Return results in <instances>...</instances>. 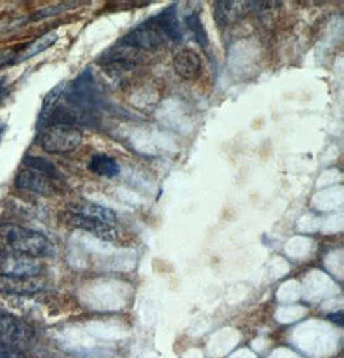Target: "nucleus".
Here are the masks:
<instances>
[{"label": "nucleus", "instance_id": "obj_21", "mask_svg": "<svg viewBox=\"0 0 344 358\" xmlns=\"http://www.w3.org/2000/svg\"><path fill=\"white\" fill-rule=\"evenodd\" d=\"M343 312H338V313L329 316L330 321H333L334 324L339 326H343Z\"/></svg>", "mask_w": 344, "mask_h": 358}, {"label": "nucleus", "instance_id": "obj_7", "mask_svg": "<svg viewBox=\"0 0 344 358\" xmlns=\"http://www.w3.org/2000/svg\"><path fill=\"white\" fill-rule=\"evenodd\" d=\"M39 258L24 254L0 252V276L34 277L41 273Z\"/></svg>", "mask_w": 344, "mask_h": 358}, {"label": "nucleus", "instance_id": "obj_5", "mask_svg": "<svg viewBox=\"0 0 344 358\" xmlns=\"http://www.w3.org/2000/svg\"><path fill=\"white\" fill-rule=\"evenodd\" d=\"M82 141V131L74 125L50 124L41 131V148L50 154L71 152L80 146Z\"/></svg>", "mask_w": 344, "mask_h": 358}, {"label": "nucleus", "instance_id": "obj_13", "mask_svg": "<svg viewBox=\"0 0 344 358\" xmlns=\"http://www.w3.org/2000/svg\"><path fill=\"white\" fill-rule=\"evenodd\" d=\"M58 41V34L56 31H50V33L44 34L39 38H36L35 41L24 45L22 48L18 50L17 53L16 64L27 61L30 58L35 57L38 55L43 53L44 50L50 48L53 44H56Z\"/></svg>", "mask_w": 344, "mask_h": 358}, {"label": "nucleus", "instance_id": "obj_14", "mask_svg": "<svg viewBox=\"0 0 344 358\" xmlns=\"http://www.w3.org/2000/svg\"><path fill=\"white\" fill-rule=\"evenodd\" d=\"M66 87H67V83L61 82L58 83L57 85L55 88L47 93V96L43 99V103H41V115H39V119H38V129H44L48 124L50 120V115L53 114L55 108L58 106V102L61 97L64 96L65 93Z\"/></svg>", "mask_w": 344, "mask_h": 358}, {"label": "nucleus", "instance_id": "obj_19", "mask_svg": "<svg viewBox=\"0 0 344 358\" xmlns=\"http://www.w3.org/2000/svg\"><path fill=\"white\" fill-rule=\"evenodd\" d=\"M79 3H64V4H59L57 7H47V8L41 9L38 10L33 17H31V21H39L43 18H47V17L55 16L58 15L61 12H64L66 9L73 8L76 7Z\"/></svg>", "mask_w": 344, "mask_h": 358}, {"label": "nucleus", "instance_id": "obj_22", "mask_svg": "<svg viewBox=\"0 0 344 358\" xmlns=\"http://www.w3.org/2000/svg\"><path fill=\"white\" fill-rule=\"evenodd\" d=\"M6 92H7L6 80H4V78H0V102H1V99L6 96Z\"/></svg>", "mask_w": 344, "mask_h": 358}, {"label": "nucleus", "instance_id": "obj_6", "mask_svg": "<svg viewBox=\"0 0 344 358\" xmlns=\"http://www.w3.org/2000/svg\"><path fill=\"white\" fill-rule=\"evenodd\" d=\"M99 59V64L108 71L117 73L134 69L136 66L140 65L142 59H145V56L143 50L117 41L113 48L107 49Z\"/></svg>", "mask_w": 344, "mask_h": 358}, {"label": "nucleus", "instance_id": "obj_15", "mask_svg": "<svg viewBox=\"0 0 344 358\" xmlns=\"http://www.w3.org/2000/svg\"><path fill=\"white\" fill-rule=\"evenodd\" d=\"M88 168L92 173L106 178H114L120 173V166L116 160L105 154H94L92 156Z\"/></svg>", "mask_w": 344, "mask_h": 358}, {"label": "nucleus", "instance_id": "obj_23", "mask_svg": "<svg viewBox=\"0 0 344 358\" xmlns=\"http://www.w3.org/2000/svg\"><path fill=\"white\" fill-rule=\"evenodd\" d=\"M338 358H342V357H338Z\"/></svg>", "mask_w": 344, "mask_h": 358}, {"label": "nucleus", "instance_id": "obj_11", "mask_svg": "<svg viewBox=\"0 0 344 358\" xmlns=\"http://www.w3.org/2000/svg\"><path fill=\"white\" fill-rule=\"evenodd\" d=\"M173 66L175 73L186 80H194L199 78L203 69L200 56L194 49L189 48L180 49V52H177L173 59Z\"/></svg>", "mask_w": 344, "mask_h": 358}, {"label": "nucleus", "instance_id": "obj_16", "mask_svg": "<svg viewBox=\"0 0 344 358\" xmlns=\"http://www.w3.org/2000/svg\"><path fill=\"white\" fill-rule=\"evenodd\" d=\"M236 1H217L214 4V21L220 30H224L234 18H238L243 8H236Z\"/></svg>", "mask_w": 344, "mask_h": 358}, {"label": "nucleus", "instance_id": "obj_18", "mask_svg": "<svg viewBox=\"0 0 344 358\" xmlns=\"http://www.w3.org/2000/svg\"><path fill=\"white\" fill-rule=\"evenodd\" d=\"M185 24L192 33V36L195 38L197 44L203 48H208L209 45V39H208V34L205 31L204 24L201 22V20L197 16V13H192L189 16L185 18Z\"/></svg>", "mask_w": 344, "mask_h": 358}, {"label": "nucleus", "instance_id": "obj_3", "mask_svg": "<svg viewBox=\"0 0 344 358\" xmlns=\"http://www.w3.org/2000/svg\"><path fill=\"white\" fill-rule=\"evenodd\" d=\"M0 252L24 254L34 258L52 257L55 246L41 232L16 224L0 226Z\"/></svg>", "mask_w": 344, "mask_h": 358}, {"label": "nucleus", "instance_id": "obj_20", "mask_svg": "<svg viewBox=\"0 0 344 358\" xmlns=\"http://www.w3.org/2000/svg\"><path fill=\"white\" fill-rule=\"evenodd\" d=\"M18 50L7 49L0 52V69H4L7 66L16 65V58Z\"/></svg>", "mask_w": 344, "mask_h": 358}, {"label": "nucleus", "instance_id": "obj_12", "mask_svg": "<svg viewBox=\"0 0 344 358\" xmlns=\"http://www.w3.org/2000/svg\"><path fill=\"white\" fill-rule=\"evenodd\" d=\"M67 212L89 218V220H99L111 226H115L117 222L116 214L111 209L99 203H88V201L70 203L67 205Z\"/></svg>", "mask_w": 344, "mask_h": 358}, {"label": "nucleus", "instance_id": "obj_1", "mask_svg": "<svg viewBox=\"0 0 344 358\" xmlns=\"http://www.w3.org/2000/svg\"><path fill=\"white\" fill-rule=\"evenodd\" d=\"M180 39L182 29L177 13V6L173 4L134 27L119 41L145 52L157 50L166 44L178 43Z\"/></svg>", "mask_w": 344, "mask_h": 358}, {"label": "nucleus", "instance_id": "obj_10", "mask_svg": "<svg viewBox=\"0 0 344 358\" xmlns=\"http://www.w3.org/2000/svg\"><path fill=\"white\" fill-rule=\"evenodd\" d=\"M44 289V281L38 276H0V293L10 295H31Z\"/></svg>", "mask_w": 344, "mask_h": 358}, {"label": "nucleus", "instance_id": "obj_4", "mask_svg": "<svg viewBox=\"0 0 344 358\" xmlns=\"http://www.w3.org/2000/svg\"><path fill=\"white\" fill-rule=\"evenodd\" d=\"M35 334L22 320L0 315V358H27Z\"/></svg>", "mask_w": 344, "mask_h": 358}, {"label": "nucleus", "instance_id": "obj_17", "mask_svg": "<svg viewBox=\"0 0 344 358\" xmlns=\"http://www.w3.org/2000/svg\"><path fill=\"white\" fill-rule=\"evenodd\" d=\"M24 165H25V168L39 171L45 177L55 180L56 183L64 179L62 173L58 171L57 166L55 164L50 163V160L41 157V156H26L24 159Z\"/></svg>", "mask_w": 344, "mask_h": 358}, {"label": "nucleus", "instance_id": "obj_2", "mask_svg": "<svg viewBox=\"0 0 344 358\" xmlns=\"http://www.w3.org/2000/svg\"><path fill=\"white\" fill-rule=\"evenodd\" d=\"M64 97L66 106L82 115L87 127H93L99 122L103 97L90 69H85L75 78L69 88L66 87Z\"/></svg>", "mask_w": 344, "mask_h": 358}, {"label": "nucleus", "instance_id": "obj_9", "mask_svg": "<svg viewBox=\"0 0 344 358\" xmlns=\"http://www.w3.org/2000/svg\"><path fill=\"white\" fill-rule=\"evenodd\" d=\"M65 220L70 226L75 228H79L83 231H87L92 234L93 236L99 237L101 240L105 241H114L117 238V229L115 226L107 224L99 220H89L85 217L76 215L73 213L67 212L65 214Z\"/></svg>", "mask_w": 344, "mask_h": 358}, {"label": "nucleus", "instance_id": "obj_8", "mask_svg": "<svg viewBox=\"0 0 344 358\" xmlns=\"http://www.w3.org/2000/svg\"><path fill=\"white\" fill-rule=\"evenodd\" d=\"M17 187L30 191L41 196H53L57 194V185L55 180L45 177L39 171L25 168L18 171L15 179Z\"/></svg>", "mask_w": 344, "mask_h": 358}]
</instances>
